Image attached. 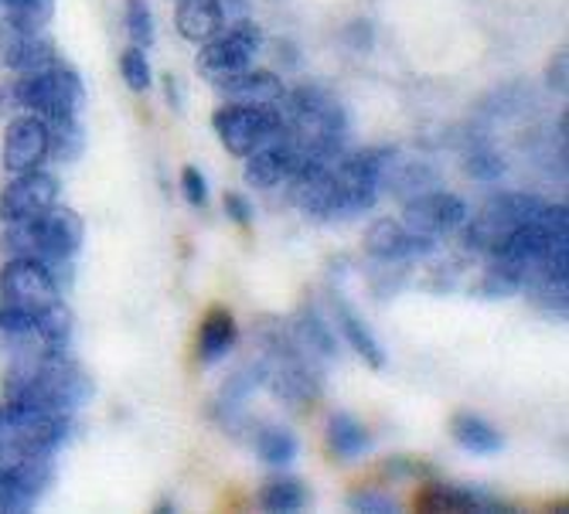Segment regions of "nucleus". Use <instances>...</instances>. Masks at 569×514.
I'll list each match as a JSON object with an SVG mask.
<instances>
[{"label": "nucleus", "instance_id": "nucleus-1", "mask_svg": "<svg viewBox=\"0 0 569 514\" xmlns=\"http://www.w3.org/2000/svg\"><path fill=\"white\" fill-rule=\"evenodd\" d=\"M86 235L82 219L72 209H51L31 222H14L4 232V249L11 255H31L41 263H72V255L79 252Z\"/></svg>", "mask_w": 569, "mask_h": 514}, {"label": "nucleus", "instance_id": "nucleus-2", "mask_svg": "<svg viewBox=\"0 0 569 514\" xmlns=\"http://www.w3.org/2000/svg\"><path fill=\"white\" fill-rule=\"evenodd\" d=\"M11 99L24 113H34L41 120H62L82 113L86 85L72 65L51 62L48 69L21 72L11 85Z\"/></svg>", "mask_w": 569, "mask_h": 514}, {"label": "nucleus", "instance_id": "nucleus-3", "mask_svg": "<svg viewBox=\"0 0 569 514\" xmlns=\"http://www.w3.org/2000/svg\"><path fill=\"white\" fill-rule=\"evenodd\" d=\"M69 430H72L69 416L41 413V409L21 402L0 405V450L56 456V450L69 440Z\"/></svg>", "mask_w": 569, "mask_h": 514}, {"label": "nucleus", "instance_id": "nucleus-4", "mask_svg": "<svg viewBox=\"0 0 569 514\" xmlns=\"http://www.w3.org/2000/svg\"><path fill=\"white\" fill-rule=\"evenodd\" d=\"M546 198L539 194H529V191H505V194H495L485 209L475 215V222L463 229V242L475 252H491L501 239H508L515 229H522L526 222L539 219L542 209H546Z\"/></svg>", "mask_w": 569, "mask_h": 514}, {"label": "nucleus", "instance_id": "nucleus-5", "mask_svg": "<svg viewBox=\"0 0 569 514\" xmlns=\"http://www.w3.org/2000/svg\"><path fill=\"white\" fill-rule=\"evenodd\" d=\"M263 48V31L256 28V21L239 18L229 28H222L216 38H209L198 51V75L209 79L212 85H219L222 79L242 72L252 65V59L260 56Z\"/></svg>", "mask_w": 569, "mask_h": 514}, {"label": "nucleus", "instance_id": "nucleus-6", "mask_svg": "<svg viewBox=\"0 0 569 514\" xmlns=\"http://www.w3.org/2000/svg\"><path fill=\"white\" fill-rule=\"evenodd\" d=\"M59 296H62V290L41 260H31V255H11L4 270H0V303L18 306V311H24L31 318L44 314L51 303H59Z\"/></svg>", "mask_w": 569, "mask_h": 514}, {"label": "nucleus", "instance_id": "nucleus-7", "mask_svg": "<svg viewBox=\"0 0 569 514\" xmlns=\"http://www.w3.org/2000/svg\"><path fill=\"white\" fill-rule=\"evenodd\" d=\"M212 127L232 158H249L280 133L273 107H236V102H226L212 113Z\"/></svg>", "mask_w": 569, "mask_h": 514}, {"label": "nucleus", "instance_id": "nucleus-8", "mask_svg": "<svg viewBox=\"0 0 569 514\" xmlns=\"http://www.w3.org/2000/svg\"><path fill=\"white\" fill-rule=\"evenodd\" d=\"M463 222H468V204L463 198L450 194V191H423L417 198L402 201V225L417 235H450L457 232Z\"/></svg>", "mask_w": 569, "mask_h": 514}, {"label": "nucleus", "instance_id": "nucleus-9", "mask_svg": "<svg viewBox=\"0 0 569 514\" xmlns=\"http://www.w3.org/2000/svg\"><path fill=\"white\" fill-rule=\"evenodd\" d=\"M51 204H59V178L34 168L14 174V181L4 188V194H0V219H4V225L31 222L44 215Z\"/></svg>", "mask_w": 569, "mask_h": 514}, {"label": "nucleus", "instance_id": "nucleus-10", "mask_svg": "<svg viewBox=\"0 0 569 514\" xmlns=\"http://www.w3.org/2000/svg\"><path fill=\"white\" fill-rule=\"evenodd\" d=\"M307 158H310V153L297 140L277 133L270 143H263L260 150H252L249 158H246V184H252V188L287 184L300 171V164Z\"/></svg>", "mask_w": 569, "mask_h": 514}, {"label": "nucleus", "instance_id": "nucleus-11", "mask_svg": "<svg viewBox=\"0 0 569 514\" xmlns=\"http://www.w3.org/2000/svg\"><path fill=\"white\" fill-rule=\"evenodd\" d=\"M51 158L48 153V123L34 113L11 120L4 137V168L11 174H24L41 168Z\"/></svg>", "mask_w": 569, "mask_h": 514}, {"label": "nucleus", "instance_id": "nucleus-12", "mask_svg": "<svg viewBox=\"0 0 569 514\" xmlns=\"http://www.w3.org/2000/svg\"><path fill=\"white\" fill-rule=\"evenodd\" d=\"M433 249L430 235H417L409 232L402 222L396 219H376L366 232V252L372 260L382 263H406V260H417V255H427Z\"/></svg>", "mask_w": 569, "mask_h": 514}, {"label": "nucleus", "instance_id": "nucleus-13", "mask_svg": "<svg viewBox=\"0 0 569 514\" xmlns=\"http://www.w3.org/2000/svg\"><path fill=\"white\" fill-rule=\"evenodd\" d=\"M216 89L226 102H236V107H273V102L283 95V82L277 72L252 69V65L222 79Z\"/></svg>", "mask_w": 569, "mask_h": 514}, {"label": "nucleus", "instance_id": "nucleus-14", "mask_svg": "<svg viewBox=\"0 0 569 514\" xmlns=\"http://www.w3.org/2000/svg\"><path fill=\"white\" fill-rule=\"evenodd\" d=\"M226 14L219 8V0H181L178 4V31L181 38L204 44L209 38H216L226 28Z\"/></svg>", "mask_w": 569, "mask_h": 514}, {"label": "nucleus", "instance_id": "nucleus-15", "mask_svg": "<svg viewBox=\"0 0 569 514\" xmlns=\"http://www.w3.org/2000/svg\"><path fill=\"white\" fill-rule=\"evenodd\" d=\"M239 341V327H236V318L226 311V306H216L209 311L201 324V334H198V357L204 365H216L222 357L236 347Z\"/></svg>", "mask_w": 569, "mask_h": 514}, {"label": "nucleus", "instance_id": "nucleus-16", "mask_svg": "<svg viewBox=\"0 0 569 514\" xmlns=\"http://www.w3.org/2000/svg\"><path fill=\"white\" fill-rule=\"evenodd\" d=\"M335 314H338V327L348 341V347H355V354H361L372 369H386V351L379 344V337L369 331V324L358 318V311L348 300H335Z\"/></svg>", "mask_w": 569, "mask_h": 514}, {"label": "nucleus", "instance_id": "nucleus-17", "mask_svg": "<svg viewBox=\"0 0 569 514\" xmlns=\"http://www.w3.org/2000/svg\"><path fill=\"white\" fill-rule=\"evenodd\" d=\"M382 184H389V191L396 194V198H402V201H409V198H417V194H423V191H433V184H437V171L430 168V164H423V161H399L396 153H392V161L386 164V171H382Z\"/></svg>", "mask_w": 569, "mask_h": 514}, {"label": "nucleus", "instance_id": "nucleus-18", "mask_svg": "<svg viewBox=\"0 0 569 514\" xmlns=\"http://www.w3.org/2000/svg\"><path fill=\"white\" fill-rule=\"evenodd\" d=\"M450 433H453V440H457L463 450H471V453H478V456H491V453H498V450L505 446L501 433H498L488 420H481V416H475V413H457V416L450 420Z\"/></svg>", "mask_w": 569, "mask_h": 514}, {"label": "nucleus", "instance_id": "nucleus-19", "mask_svg": "<svg viewBox=\"0 0 569 514\" xmlns=\"http://www.w3.org/2000/svg\"><path fill=\"white\" fill-rule=\"evenodd\" d=\"M420 504L423 507H433V511H505V504H498L495 497H488L481 491H471V487H443V484H437Z\"/></svg>", "mask_w": 569, "mask_h": 514}, {"label": "nucleus", "instance_id": "nucleus-20", "mask_svg": "<svg viewBox=\"0 0 569 514\" xmlns=\"http://www.w3.org/2000/svg\"><path fill=\"white\" fill-rule=\"evenodd\" d=\"M328 443H331V453L338 456V460H355V456H361L369 450V433H366V426H361L355 416H348V413H335L331 420H328Z\"/></svg>", "mask_w": 569, "mask_h": 514}, {"label": "nucleus", "instance_id": "nucleus-21", "mask_svg": "<svg viewBox=\"0 0 569 514\" xmlns=\"http://www.w3.org/2000/svg\"><path fill=\"white\" fill-rule=\"evenodd\" d=\"M51 62H59L56 56V44L51 38H44L41 31L34 34H24L8 56V65L4 69H14V72H34V69H48Z\"/></svg>", "mask_w": 569, "mask_h": 514}, {"label": "nucleus", "instance_id": "nucleus-22", "mask_svg": "<svg viewBox=\"0 0 569 514\" xmlns=\"http://www.w3.org/2000/svg\"><path fill=\"white\" fill-rule=\"evenodd\" d=\"M307 504V487L297 481V477H270L263 487H260V507L263 511H273V514H293Z\"/></svg>", "mask_w": 569, "mask_h": 514}, {"label": "nucleus", "instance_id": "nucleus-23", "mask_svg": "<svg viewBox=\"0 0 569 514\" xmlns=\"http://www.w3.org/2000/svg\"><path fill=\"white\" fill-rule=\"evenodd\" d=\"M44 123H48V153H56L59 161H76L86 147V133H82L79 117L44 120Z\"/></svg>", "mask_w": 569, "mask_h": 514}, {"label": "nucleus", "instance_id": "nucleus-24", "mask_svg": "<svg viewBox=\"0 0 569 514\" xmlns=\"http://www.w3.org/2000/svg\"><path fill=\"white\" fill-rule=\"evenodd\" d=\"M252 446H256V453H260V456L267 460V464H273V467L290 464V460L297 456V450H300L297 436H293L290 430H283V426H263L260 433L252 436Z\"/></svg>", "mask_w": 569, "mask_h": 514}, {"label": "nucleus", "instance_id": "nucleus-25", "mask_svg": "<svg viewBox=\"0 0 569 514\" xmlns=\"http://www.w3.org/2000/svg\"><path fill=\"white\" fill-rule=\"evenodd\" d=\"M297 347H303L307 354H325V357L335 354V337L315 311L297 321Z\"/></svg>", "mask_w": 569, "mask_h": 514}, {"label": "nucleus", "instance_id": "nucleus-26", "mask_svg": "<svg viewBox=\"0 0 569 514\" xmlns=\"http://www.w3.org/2000/svg\"><path fill=\"white\" fill-rule=\"evenodd\" d=\"M463 168H468V174H471V178H478V181H498V178L505 174L501 153H498V150H491L488 143L471 147V150H468V158H463Z\"/></svg>", "mask_w": 569, "mask_h": 514}, {"label": "nucleus", "instance_id": "nucleus-27", "mask_svg": "<svg viewBox=\"0 0 569 514\" xmlns=\"http://www.w3.org/2000/svg\"><path fill=\"white\" fill-rule=\"evenodd\" d=\"M127 34L137 48L153 44V14L147 0H127Z\"/></svg>", "mask_w": 569, "mask_h": 514}, {"label": "nucleus", "instance_id": "nucleus-28", "mask_svg": "<svg viewBox=\"0 0 569 514\" xmlns=\"http://www.w3.org/2000/svg\"><path fill=\"white\" fill-rule=\"evenodd\" d=\"M120 72H123V82L133 89V92H147L150 89V62L143 56V48L130 44L123 56H120Z\"/></svg>", "mask_w": 569, "mask_h": 514}, {"label": "nucleus", "instance_id": "nucleus-29", "mask_svg": "<svg viewBox=\"0 0 569 514\" xmlns=\"http://www.w3.org/2000/svg\"><path fill=\"white\" fill-rule=\"evenodd\" d=\"M181 191L191 209H204V204H209V184H204V174L191 164L181 171Z\"/></svg>", "mask_w": 569, "mask_h": 514}, {"label": "nucleus", "instance_id": "nucleus-30", "mask_svg": "<svg viewBox=\"0 0 569 514\" xmlns=\"http://www.w3.org/2000/svg\"><path fill=\"white\" fill-rule=\"evenodd\" d=\"M28 331H34V318L18 311V306L0 303V334H4V337H21Z\"/></svg>", "mask_w": 569, "mask_h": 514}, {"label": "nucleus", "instance_id": "nucleus-31", "mask_svg": "<svg viewBox=\"0 0 569 514\" xmlns=\"http://www.w3.org/2000/svg\"><path fill=\"white\" fill-rule=\"evenodd\" d=\"M226 215L232 222H239V225H249L252 222V204H249V198L239 194V191H229L226 194Z\"/></svg>", "mask_w": 569, "mask_h": 514}, {"label": "nucleus", "instance_id": "nucleus-32", "mask_svg": "<svg viewBox=\"0 0 569 514\" xmlns=\"http://www.w3.org/2000/svg\"><path fill=\"white\" fill-rule=\"evenodd\" d=\"M348 504L358 507V511H379V514L396 511V501H389V497H382V494H372V491H366V494H351Z\"/></svg>", "mask_w": 569, "mask_h": 514}, {"label": "nucleus", "instance_id": "nucleus-33", "mask_svg": "<svg viewBox=\"0 0 569 514\" xmlns=\"http://www.w3.org/2000/svg\"><path fill=\"white\" fill-rule=\"evenodd\" d=\"M566 65H569V56H566V48H559L556 59L549 62V89L566 92Z\"/></svg>", "mask_w": 569, "mask_h": 514}, {"label": "nucleus", "instance_id": "nucleus-34", "mask_svg": "<svg viewBox=\"0 0 569 514\" xmlns=\"http://www.w3.org/2000/svg\"><path fill=\"white\" fill-rule=\"evenodd\" d=\"M219 8H222L226 21H239V18H249V0H219Z\"/></svg>", "mask_w": 569, "mask_h": 514}, {"label": "nucleus", "instance_id": "nucleus-35", "mask_svg": "<svg viewBox=\"0 0 569 514\" xmlns=\"http://www.w3.org/2000/svg\"><path fill=\"white\" fill-rule=\"evenodd\" d=\"M164 89H168V102L174 110H181V92H178V82H174V75H168L164 79Z\"/></svg>", "mask_w": 569, "mask_h": 514}]
</instances>
